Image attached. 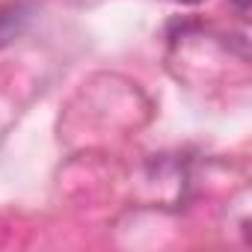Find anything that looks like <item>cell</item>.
<instances>
[{
    "instance_id": "6da1fadb",
    "label": "cell",
    "mask_w": 252,
    "mask_h": 252,
    "mask_svg": "<svg viewBox=\"0 0 252 252\" xmlns=\"http://www.w3.org/2000/svg\"><path fill=\"white\" fill-rule=\"evenodd\" d=\"M231 3L237 6V12H240V15H246V12H249V0H231Z\"/></svg>"
},
{
    "instance_id": "7a4b0ae2",
    "label": "cell",
    "mask_w": 252,
    "mask_h": 252,
    "mask_svg": "<svg viewBox=\"0 0 252 252\" xmlns=\"http://www.w3.org/2000/svg\"><path fill=\"white\" fill-rule=\"evenodd\" d=\"M181 3H199V0H181Z\"/></svg>"
}]
</instances>
